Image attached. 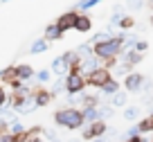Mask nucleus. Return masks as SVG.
Masks as SVG:
<instances>
[{
  "label": "nucleus",
  "mask_w": 153,
  "mask_h": 142,
  "mask_svg": "<svg viewBox=\"0 0 153 142\" xmlns=\"http://www.w3.org/2000/svg\"><path fill=\"white\" fill-rule=\"evenodd\" d=\"M74 23H76V14L74 11H68V14H63L61 18H59V29H61V32H65V29H72L74 27Z\"/></svg>",
  "instance_id": "obj_7"
},
{
  "label": "nucleus",
  "mask_w": 153,
  "mask_h": 142,
  "mask_svg": "<svg viewBox=\"0 0 153 142\" xmlns=\"http://www.w3.org/2000/svg\"><path fill=\"white\" fill-rule=\"evenodd\" d=\"M137 131H140V133H149V131H153V113L149 115V117H144L142 122L137 124Z\"/></svg>",
  "instance_id": "obj_12"
},
{
  "label": "nucleus",
  "mask_w": 153,
  "mask_h": 142,
  "mask_svg": "<svg viewBox=\"0 0 153 142\" xmlns=\"http://www.w3.org/2000/svg\"><path fill=\"white\" fill-rule=\"evenodd\" d=\"M149 2H153V0H149Z\"/></svg>",
  "instance_id": "obj_32"
},
{
  "label": "nucleus",
  "mask_w": 153,
  "mask_h": 142,
  "mask_svg": "<svg viewBox=\"0 0 153 142\" xmlns=\"http://www.w3.org/2000/svg\"><path fill=\"white\" fill-rule=\"evenodd\" d=\"M97 68H99V61H97V59H90V57H88V61L81 63V70H86V72H92V70H97Z\"/></svg>",
  "instance_id": "obj_15"
},
{
  "label": "nucleus",
  "mask_w": 153,
  "mask_h": 142,
  "mask_svg": "<svg viewBox=\"0 0 153 142\" xmlns=\"http://www.w3.org/2000/svg\"><path fill=\"white\" fill-rule=\"evenodd\" d=\"M50 102V95L48 93H38V97H36V106H45Z\"/></svg>",
  "instance_id": "obj_21"
},
{
  "label": "nucleus",
  "mask_w": 153,
  "mask_h": 142,
  "mask_svg": "<svg viewBox=\"0 0 153 142\" xmlns=\"http://www.w3.org/2000/svg\"><path fill=\"white\" fill-rule=\"evenodd\" d=\"M54 120L63 129H79L83 124V113L76 108H61V111H56Z\"/></svg>",
  "instance_id": "obj_2"
},
{
  "label": "nucleus",
  "mask_w": 153,
  "mask_h": 142,
  "mask_svg": "<svg viewBox=\"0 0 153 142\" xmlns=\"http://www.w3.org/2000/svg\"><path fill=\"white\" fill-rule=\"evenodd\" d=\"M90 27H92V20L88 18V16H76V23H74V29H76V32H83V34H86Z\"/></svg>",
  "instance_id": "obj_9"
},
{
  "label": "nucleus",
  "mask_w": 153,
  "mask_h": 142,
  "mask_svg": "<svg viewBox=\"0 0 153 142\" xmlns=\"http://www.w3.org/2000/svg\"><path fill=\"white\" fill-rule=\"evenodd\" d=\"M144 75H140V72H131V75H126V79H124V86H126V90L128 93H140V90L144 88Z\"/></svg>",
  "instance_id": "obj_5"
},
{
  "label": "nucleus",
  "mask_w": 153,
  "mask_h": 142,
  "mask_svg": "<svg viewBox=\"0 0 153 142\" xmlns=\"http://www.w3.org/2000/svg\"><path fill=\"white\" fill-rule=\"evenodd\" d=\"M36 77H38V81H48L50 79V70H41Z\"/></svg>",
  "instance_id": "obj_25"
},
{
  "label": "nucleus",
  "mask_w": 153,
  "mask_h": 142,
  "mask_svg": "<svg viewBox=\"0 0 153 142\" xmlns=\"http://www.w3.org/2000/svg\"><path fill=\"white\" fill-rule=\"evenodd\" d=\"M101 133H106V124L97 120V122H92L90 126L83 131V138H86V140H90V138H97V135H101Z\"/></svg>",
  "instance_id": "obj_6"
},
{
  "label": "nucleus",
  "mask_w": 153,
  "mask_h": 142,
  "mask_svg": "<svg viewBox=\"0 0 153 142\" xmlns=\"http://www.w3.org/2000/svg\"><path fill=\"white\" fill-rule=\"evenodd\" d=\"M101 0H79V7L81 9H90V7H95V5H99Z\"/></svg>",
  "instance_id": "obj_20"
},
{
  "label": "nucleus",
  "mask_w": 153,
  "mask_h": 142,
  "mask_svg": "<svg viewBox=\"0 0 153 142\" xmlns=\"http://www.w3.org/2000/svg\"><path fill=\"white\" fill-rule=\"evenodd\" d=\"M5 99H7V97H5V90L0 88V108H2V106H5Z\"/></svg>",
  "instance_id": "obj_28"
},
{
  "label": "nucleus",
  "mask_w": 153,
  "mask_h": 142,
  "mask_svg": "<svg viewBox=\"0 0 153 142\" xmlns=\"http://www.w3.org/2000/svg\"><path fill=\"white\" fill-rule=\"evenodd\" d=\"M0 142H14V135L11 133H0Z\"/></svg>",
  "instance_id": "obj_27"
},
{
  "label": "nucleus",
  "mask_w": 153,
  "mask_h": 142,
  "mask_svg": "<svg viewBox=\"0 0 153 142\" xmlns=\"http://www.w3.org/2000/svg\"><path fill=\"white\" fill-rule=\"evenodd\" d=\"M120 25H122V27H124V29H128V27H133V25H135V20L126 16V18H122V20H120Z\"/></svg>",
  "instance_id": "obj_24"
},
{
  "label": "nucleus",
  "mask_w": 153,
  "mask_h": 142,
  "mask_svg": "<svg viewBox=\"0 0 153 142\" xmlns=\"http://www.w3.org/2000/svg\"><path fill=\"white\" fill-rule=\"evenodd\" d=\"M126 104V93H120V90H117V93L113 95V106H124Z\"/></svg>",
  "instance_id": "obj_18"
},
{
  "label": "nucleus",
  "mask_w": 153,
  "mask_h": 142,
  "mask_svg": "<svg viewBox=\"0 0 153 142\" xmlns=\"http://www.w3.org/2000/svg\"><path fill=\"white\" fill-rule=\"evenodd\" d=\"M108 79H110V70H108V68H97V70H92V72H90V77L86 79V84L101 88V86H104Z\"/></svg>",
  "instance_id": "obj_4"
},
{
  "label": "nucleus",
  "mask_w": 153,
  "mask_h": 142,
  "mask_svg": "<svg viewBox=\"0 0 153 142\" xmlns=\"http://www.w3.org/2000/svg\"><path fill=\"white\" fill-rule=\"evenodd\" d=\"M122 45H124V34L108 38V41H99V43H95V57L97 59H115L122 52Z\"/></svg>",
  "instance_id": "obj_1"
},
{
  "label": "nucleus",
  "mask_w": 153,
  "mask_h": 142,
  "mask_svg": "<svg viewBox=\"0 0 153 142\" xmlns=\"http://www.w3.org/2000/svg\"><path fill=\"white\" fill-rule=\"evenodd\" d=\"M122 59H124V63L131 68V66H135V63H140V61H142V54H140V52H135V50H131V52H126Z\"/></svg>",
  "instance_id": "obj_10"
},
{
  "label": "nucleus",
  "mask_w": 153,
  "mask_h": 142,
  "mask_svg": "<svg viewBox=\"0 0 153 142\" xmlns=\"http://www.w3.org/2000/svg\"><path fill=\"white\" fill-rule=\"evenodd\" d=\"M128 7L133 11H137V9H142V7H144V2H142V0H128Z\"/></svg>",
  "instance_id": "obj_23"
},
{
  "label": "nucleus",
  "mask_w": 153,
  "mask_h": 142,
  "mask_svg": "<svg viewBox=\"0 0 153 142\" xmlns=\"http://www.w3.org/2000/svg\"><path fill=\"white\" fill-rule=\"evenodd\" d=\"M137 115H140L137 106H128V108L124 111V120H137Z\"/></svg>",
  "instance_id": "obj_17"
},
{
  "label": "nucleus",
  "mask_w": 153,
  "mask_h": 142,
  "mask_svg": "<svg viewBox=\"0 0 153 142\" xmlns=\"http://www.w3.org/2000/svg\"><path fill=\"white\" fill-rule=\"evenodd\" d=\"M149 43L146 41H135V52H146Z\"/></svg>",
  "instance_id": "obj_22"
},
{
  "label": "nucleus",
  "mask_w": 153,
  "mask_h": 142,
  "mask_svg": "<svg viewBox=\"0 0 153 142\" xmlns=\"http://www.w3.org/2000/svg\"><path fill=\"white\" fill-rule=\"evenodd\" d=\"M61 29H59V25H48V29H45V41H54V38H61Z\"/></svg>",
  "instance_id": "obj_11"
},
{
  "label": "nucleus",
  "mask_w": 153,
  "mask_h": 142,
  "mask_svg": "<svg viewBox=\"0 0 153 142\" xmlns=\"http://www.w3.org/2000/svg\"><path fill=\"white\" fill-rule=\"evenodd\" d=\"M32 142H43V140H32Z\"/></svg>",
  "instance_id": "obj_31"
},
{
  "label": "nucleus",
  "mask_w": 153,
  "mask_h": 142,
  "mask_svg": "<svg viewBox=\"0 0 153 142\" xmlns=\"http://www.w3.org/2000/svg\"><path fill=\"white\" fill-rule=\"evenodd\" d=\"M68 66H70V63H68L65 54H63V57H59V59H54V61H52V72H56V75H65Z\"/></svg>",
  "instance_id": "obj_8"
},
{
  "label": "nucleus",
  "mask_w": 153,
  "mask_h": 142,
  "mask_svg": "<svg viewBox=\"0 0 153 142\" xmlns=\"http://www.w3.org/2000/svg\"><path fill=\"white\" fill-rule=\"evenodd\" d=\"M45 47H48V43H45V41H36V43H32L29 52H32V54H38V52H43Z\"/></svg>",
  "instance_id": "obj_19"
},
{
  "label": "nucleus",
  "mask_w": 153,
  "mask_h": 142,
  "mask_svg": "<svg viewBox=\"0 0 153 142\" xmlns=\"http://www.w3.org/2000/svg\"><path fill=\"white\" fill-rule=\"evenodd\" d=\"M83 88H86V77H83L79 70L68 72V77H65V90H68V93L76 95V93H81Z\"/></svg>",
  "instance_id": "obj_3"
},
{
  "label": "nucleus",
  "mask_w": 153,
  "mask_h": 142,
  "mask_svg": "<svg viewBox=\"0 0 153 142\" xmlns=\"http://www.w3.org/2000/svg\"><path fill=\"white\" fill-rule=\"evenodd\" d=\"M97 117H99V108H86L83 111V120H88V122H97Z\"/></svg>",
  "instance_id": "obj_16"
},
{
  "label": "nucleus",
  "mask_w": 153,
  "mask_h": 142,
  "mask_svg": "<svg viewBox=\"0 0 153 142\" xmlns=\"http://www.w3.org/2000/svg\"><path fill=\"white\" fill-rule=\"evenodd\" d=\"M16 77H20V79H29V77H34V70L29 66H18V68H16Z\"/></svg>",
  "instance_id": "obj_14"
},
{
  "label": "nucleus",
  "mask_w": 153,
  "mask_h": 142,
  "mask_svg": "<svg viewBox=\"0 0 153 142\" xmlns=\"http://www.w3.org/2000/svg\"><path fill=\"white\" fill-rule=\"evenodd\" d=\"M149 25H151V27H153V16H149Z\"/></svg>",
  "instance_id": "obj_30"
},
{
  "label": "nucleus",
  "mask_w": 153,
  "mask_h": 142,
  "mask_svg": "<svg viewBox=\"0 0 153 142\" xmlns=\"http://www.w3.org/2000/svg\"><path fill=\"white\" fill-rule=\"evenodd\" d=\"M101 90H104L106 95H115L117 90H120V84H117L115 79H108V81H106L104 86H101Z\"/></svg>",
  "instance_id": "obj_13"
},
{
  "label": "nucleus",
  "mask_w": 153,
  "mask_h": 142,
  "mask_svg": "<svg viewBox=\"0 0 153 142\" xmlns=\"http://www.w3.org/2000/svg\"><path fill=\"white\" fill-rule=\"evenodd\" d=\"M23 133V124H11V135H18Z\"/></svg>",
  "instance_id": "obj_26"
},
{
  "label": "nucleus",
  "mask_w": 153,
  "mask_h": 142,
  "mask_svg": "<svg viewBox=\"0 0 153 142\" xmlns=\"http://www.w3.org/2000/svg\"><path fill=\"white\" fill-rule=\"evenodd\" d=\"M126 142H142V138H140V135H131Z\"/></svg>",
  "instance_id": "obj_29"
}]
</instances>
